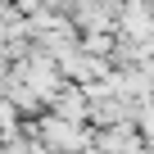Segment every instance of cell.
I'll return each mask as SVG.
<instances>
[{
  "mask_svg": "<svg viewBox=\"0 0 154 154\" xmlns=\"http://www.w3.org/2000/svg\"><path fill=\"white\" fill-rule=\"evenodd\" d=\"M91 140H95L100 154H149L145 131H140L136 122H118V127H104V131L91 127Z\"/></svg>",
  "mask_w": 154,
  "mask_h": 154,
  "instance_id": "6da1fadb",
  "label": "cell"
}]
</instances>
